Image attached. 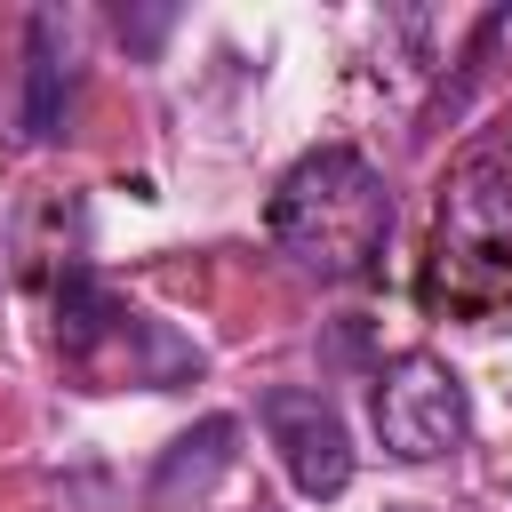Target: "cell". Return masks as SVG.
<instances>
[{
  "label": "cell",
  "mask_w": 512,
  "mask_h": 512,
  "mask_svg": "<svg viewBox=\"0 0 512 512\" xmlns=\"http://www.w3.org/2000/svg\"><path fill=\"white\" fill-rule=\"evenodd\" d=\"M256 512H264V504H256Z\"/></svg>",
  "instance_id": "cell-10"
},
{
  "label": "cell",
  "mask_w": 512,
  "mask_h": 512,
  "mask_svg": "<svg viewBox=\"0 0 512 512\" xmlns=\"http://www.w3.org/2000/svg\"><path fill=\"white\" fill-rule=\"evenodd\" d=\"M56 360L88 392H112V384L168 392V384L200 376V352L176 328H160L152 312L120 304L88 264H64V280H56Z\"/></svg>",
  "instance_id": "cell-3"
},
{
  "label": "cell",
  "mask_w": 512,
  "mask_h": 512,
  "mask_svg": "<svg viewBox=\"0 0 512 512\" xmlns=\"http://www.w3.org/2000/svg\"><path fill=\"white\" fill-rule=\"evenodd\" d=\"M264 232L272 248L304 272V280H368L384 264V240H392V192L376 176L368 152L352 144H320L304 152L280 184H272V208H264Z\"/></svg>",
  "instance_id": "cell-1"
},
{
  "label": "cell",
  "mask_w": 512,
  "mask_h": 512,
  "mask_svg": "<svg viewBox=\"0 0 512 512\" xmlns=\"http://www.w3.org/2000/svg\"><path fill=\"white\" fill-rule=\"evenodd\" d=\"M72 104V48H64V16L32 8L24 16V104H16V136L24 144H56Z\"/></svg>",
  "instance_id": "cell-7"
},
{
  "label": "cell",
  "mask_w": 512,
  "mask_h": 512,
  "mask_svg": "<svg viewBox=\"0 0 512 512\" xmlns=\"http://www.w3.org/2000/svg\"><path fill=\"white\" fill-rule=\"evenodd\" d=\"M232 456H240V416H200L192 432H176V440L160 448V464H152V480H144V504H152V512L200 504V496L232 472Z\"/></svg>",
  "instance_id": "cell-6"
},
{
  "label": "cell",
  "mask_w": 512,
  "mask_h": 512,
  "mask_svg": "<svg viewBox=\"0 0 512 512\" xmlns=\"http://www.w3.org/2000/svg\"><path fill=\"white\" fill-rule=\"evenodd\" d=\"M376 440L400 464H440L472 440V392L440 352H400L376 368Z\"/></svg>",
  "instance_id": "cell-4"
},
{
  "label": "cell",
  "mask_w": 512,
  "mask_h": 512,
  "mask_svg": "<svg viewBox=\"0 0 512 512\" xmlns=\"http://www.w3.org/2000/svg\"><path fill=\"white\" fill-rule=\"evenodd\" d=\"M256 424L272 432L280 472L296 480V496L328 504V496L352 488V424H344V408H336L328 392H312V384H272V392H256Z\"/></svg>",
  "instance_id": "cell-5"
},
{
  "label": "cell",
  "mask_w": 512,
  "mask_h": 512,
  "mask_svg": "<svg viewBox=\"0 0 512 512\" xmlns=\"http://www.w3.org/2000/svg\"><path fill=\"white\" fill-rule=\"evenodd\" d=\"M424 304L456 320H488L512 304V144H472L440 176Z\"/></svg>",
  "instance_id": "cell-2"
},
{
  "label": "cell",
  "mask_w": 512,
  "mask_h": 512,
  "mask_svg": "<svg viewBox=\"0 0 512 512\" xmlns=\"http://www.w3.org/2000/svg\"><path fill=\"white\" fill-rule=\"evenodd\" d=\"M384 512H424V504H384Z\"/></svg>",
  "instance_id": "cell-9"
},
{
  "label": "cell",
  "mask_w": 512,
  "mask_h": 512,
  "mask_svg": "<svg viewBox=\"0 0 512 512\" xmlns=\"http://www.w3.org/2000/svg\"><path fill=\"white\" fill-rule=\"evenodd\" d=\"M168 24H176V8H144V16H128V8H120V40H128V48H160V32H168Z\"/></svg>",
  "instance_id": "cell-8"
}]
</instances>
